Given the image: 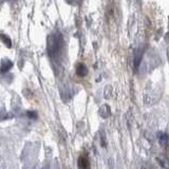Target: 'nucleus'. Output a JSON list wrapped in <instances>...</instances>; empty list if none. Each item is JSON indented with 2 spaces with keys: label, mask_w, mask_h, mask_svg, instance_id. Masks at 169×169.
I'll return each mask as SVG.
<instances>
[{
  "label": "nucleus",
  "mask_w": 169,
  "mask_h": 169,
  "mask_svg": "<svg viewBox=\"0 0 169 169\" xmlns=\"http://www.w3.org/2000/svg\"><path fill=\"white\" fill-rule=\"evenodd\" d=\"M48 50L50 57H56L60 54V50L62 48V38L59 34H54L50 36L48 41Z\"/></svg>",
  "instance_id": "f257e3e1"
},
{
  "label": "nucleus",
  "mask_w": 169,
  "mask_h": 169,
  "mask_svg": "<svg viewBox=\"0 0 169 169\" xmlns=\"http://www.w3.org/2000/svg\"><path fill=\"white\" fill-rule=\"evenodd\" d=\"M77 166H78V169H91L90 161L87 154H82V156L78 157Z\"/></svg>",
  "instance_id": "f03ea898"
},
{
  "label": "nucleus",
  "mask_w": 169,
  "mask_h": 169,
  "mask_svg": "<svg viewBox=\"0 0 169 169\" xmlns=\"http://www.w3.org/2000/svg\"><path fill=\"white\" fill-rule=\"evenodd\" d=\"M76 73L78 76H86L88 74V68L85 66V63H78L76 66Z\"/></svg>",
  "instance_id": "7ed1b4c3"
},
{
  "label": "nucleus",
  "mask_w": 169,
  "mask_h": 169,
  "mask_svg": "<svg viewBox=\"0 0 169 169\" xmlns=\"http://www.w3.org/2000/svg\"><path fill=\"white\" fill-rule=\"evenodd\" d=\"M12 67H13V62H11V60L5 59V60H3V62H1V65H0V72L5 73V72L9 71Z\"/></svg>",
  "instance_id": "20e7f679"
},
{
  "label": "nucleus",
  "mask_w": 169,
  "mask_h": 169,
  "mask_svg": "<svg viewBox=\"0 0 169 169\" xmlns=\"http://www.w3.org/2000/svg\"><path fill=\"white\" fill-rule=\"evenodd\" d=\"M157 137H159V142L161 145L166 146L168 143V135L166 133H163V132H159L157 133Z\"/></svg>",
  "instance_id": "39448f33"
},
{
  "label": "nucleus",
  "mask_w": 169,
  "mask_h": 169,
  "mask_svg": "<svg viewBox=\"0 0 169 169\" xmlns=\"http://www.w3.org/2000/svg\"><path fill=\"white\" fill-rule=\"evenodd\" d=\"M101 115L102 116V117H108V116L110 115V108L109 106H107V105H104L102 108H101Z\"/></svg>",
  "instance_id": "423d86ee"
},
{
  "label": "nucleus",
  "mask_w": 169,
  "mask_h": 169,
  "mask_svg": "<svg viewBox=\"0 0 169 169\" xmlns=\"http://www.w3.org/2000/svg\"><path fill=\"white\" fill-rule=\"evenodd\" d=\"M0 38H1V40L5 43V46H7V48H11V47H12V41H11L9 36L4 35V34H0Z\"/></svg>",
  "instance_id": "0eeeda50"
},
{
  "label": "nucleus",
  "mask_w": 169,
  "mask_h": 169,
  "mask_svg": "<svg viewBox=\"0 0 169 169\" xmlns=\"http://www.w3.org/2000/svg\"><path fill=\"white\" fill-rule=\"evenodd\" d=\"M142 57H143V51L141 50V51H138L137 53V56H135V59H134V65L137 68L140 66V62H141V60H142Z\"/></svg>",
  "instance_id": "6e6552de"
},
{
  "label": "nucleus",
  "mask_w": 169,
  "mask_h": 169,
  "mask_svg": "<svg viewBox=\"0 0 169 169\" xmlns=\"http://www.w3.org/2000/svg\"><path fill=\"white\" fill-rule=\"evenodd\" d=\"M27 115L29 116L30 118H32V120H36V118H37V113L34 111H27Z\"/></svg>",
  "instance_id": "1a4fd4ad"
}]
</instances>
